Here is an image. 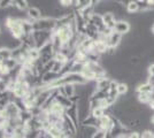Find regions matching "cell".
<instances>
[{"label": "cell", "mask_w": 154, "mask_h": 138, "mask_svg": "<svg viewBox=\"0 0 154 138\" xmlns=\"http://www.w3.org/2000/svg\"><path fill=\"white\" fill-rule=\"evenodd\" d=\"M13 6V0H0V9L1 11H8Z\"/></svg>", "instance_id": "d6986e66"}, {"label": "cell", "mask_w": 154, "mask_h": 138, "mask_svg": "<svg viewBox=\"0 0 154 138\" xmlns=\"http://www.w3.org/2000/svg\"><path fill=\"white\" fill-rule=\"evenodd\" d=\"M140 138H154V133L149 130H143L140 132Z\"/></svg>", "instance_id": "44dd1931"}, {"label": "cell", "mask_w": 154, "mask_h": 138, "mask_svg": "<svg viewBox=\"0 0 154 138\" xmlns=\"http://www.w3.org/2000/svg\"><path fill=\"white\" fill-rule=\"evenodd\" d=\"M66 116H68L70 118L77 128L81 127V122H79V118H78V106H77V104H72V106H70L69 108L66 109Z\"/></svg>", "instance_id": "3957f363"}, {"label": "cell", "mask_w": 154, "mask_h": 138, "mask_svg": "<svg viewBox=\"0 0 154 138\" xmlns=\"http://www.w3.org/2000/svg\"><path fill=\"white\" fill-rule=\"evenodd\" d=\"M59 78H61V75L57 74V72H45L43 76H42V82L44 85H52L54 82H57Z\"/></svg>", "instance_id": "52a82bcc"}, {"label": "cell", "mask_w": 154, "mask_h": 138, "mask_svg": "<svg viewBox=\"0 0 154 138\" xmlns=\"http://www.w3.org/2000/svg\"><path fill=\"white\" fill-rule=\"evenodd\" d=\"M63 68H64L63 63H60V62L54 61V65H53V68H52V72H57V74H61L62 70H63Z\"/></svg>", "instance_id": "ffe728a7"}, {"label": "cell", "mask_w": 154, "mask_h": 138, "mask_svg": "<svg viewBox=\"0 0 154 138\" xmlns=\"http://www.w3.org/2000/svg\"><path fill=\"white\" fill-rule=\"evenodd\" d=\"M26 16H28V20H30L33 23L44 17L42 9L37 6H30V8L26 11Z\"/></svg>", "instance_id": "277c9868"}, {"label": "cell", "mask_w": 154, "mask_h": 138, "mask_svg": "<svg viewBox=\"0 0 154 138\" xmlns=\"http://www.w3.org/2000/svg\"><path fill=\"white\" fill-rule=\"evenodd\" d=\"M63 89V96L68 99L72 98L74 96H76V86L74 84H66L62 86Z\"/></svg>", "instance_id": "8fae6325"}, {"label": "cell", "mask_w": 154, "mask_h": 138, "mask_svg": "<svg viewBox=\"0 0 154 138\" xmlns=\"http://www.w3.org/2000/svg\"><path fill=\"white\" fill-rule=\"evenodd\" d=\"M106 115V109H103V108H100V107H98V108H93V109H91V116H93L94 118L97 120H100V118L105 116Z\"/></svg>", "instance_id": "ac0fdd59"}, {"label": "cell", "mask_w": 154, "mask_h": 138, "mask_svg": "<svg viewBox=\"0 0 154 138\" xmlns=\"http://www.w3.org/2000/svg\"><path fill=\"white\" fill-rule=\"evenodd\" d=\"M32 36H33V39H35L36 48L39 50L40 47H43L45 44L51 41L53 32H51V31H33Z\"/></svg>", "instance_id": "7a4b0ae2"}, {"label": "cell", "mask_w": 154, "mask_h": 138, "mask_svg": "<svg viewBox=\"0 0 154 138\" xmlns=\"http://www.w3.org/2000/svg\"><path fill=\"white\" fill-rule=\"evenodd\" d=\"M57 29V20L53 17H43L33 23V31H51Z\"/></svg>", "instance_id": "6da1fadb"}, {"label": "cell", "mask_w": 154, "mask_h": 138, "mask_svg": "<svg viewBox=\"0 0 154 138\" xmlns=\"http://www.w3.org/2000/svg\"><path fill=\"white\" fill-rule=\"evenodd\" d=\"M82 76H83L84 78L86 79L88 82L96 81V75H94V72H92V69H91L88 65H85V66H84V69H83V72H82Z\"/></svg>", "instance_id": "4fadbf2b"}, {"label": "cell", "mask_w": 154, "mask_h": 138, "mask_svg": "<svg viewBox=\"0 0 154 138\" xmlns=\"http://www.w3.org/2000/svg\"><path fill=\"white\" fill-rule=\"evenodd\" d=\"M153 90L154 89L148 83H141V84H139L136 87L137 93H152Z\"/></svg>", "instance_id": "2e32d148"}, {"label": "cell", "mask_w": 154, "mask_h": 138, "mask_svg": "<svg viewBox=\"0 0 154 138\" xmlns=\"http://www.w3.org/2000/svg\"><path fill=\"white\" fill-rule=\"evenodd\" d=\"M146 83H148V84H149V85H151L154 89V76H152V75H148Z\"/></svg>", "instance_id": "cb8c5ba5"}, {"label": "cell", "mask_w": 154, "mask_h": 138, "mask_svg": "<svg viewBox=\"0 0 154 138\" xmlns=\"http://www.w3.org/2000/svg\"><path fill=\"white\" fill-rule=\"evenodd\" d=\"M125 11H127V14H129V15L139 13V6L137 4V0H130L128 6L125 7Z\"/></svg>", "instance_id": "7c38bea8"}, {"label": "cell", "mask_w": 154, "mask_h": 138, "mask_svg": "<svg viewBox=\"0 0 154 138\" xmlns=\"http://www.w3.org/2000/svg\"><path fill=\"white\" fill-rule=\"evenodd\" d=\"M132 29V26L129 23V21H117L115 24V28H114V31L120 35H127L131 31Z\"/></svg>", "instance_id": "5b68a950"}, {"label": "cell", "mask_w": 154, "mask_h": 138, "mask_svg": "<svg viewBox=\"0 0 154 138\" xmlns=\"http://www.w3.org/2000/svg\"><path fill=\"white\" fill-rule=\"evenodd\" d=\"M54 99H55V103H58V104H60L61 106H63L66 109L69 108L70 106H72V103L70 101V99H68L67 97H64V96H62V94H60L59 92H57V94H55Z\"/></svg>", "instance_id": "30bf717a"}, {"label": "cell", "mask_w": 154, "mask_h": 138, "mask_svg": "<svg viewBox=\"0 0 154 138\" xmlns=\"http://www.w3.org/2000/svg\"><path fill=\"white\" fill-rule=\"evenodd\" d=\"M47 113H52V114H54V115H57V116H60V118H62L66 115V108H64L63 106H61L60 104L58 103H53L51 106V108H50V111Z\"/></svg>", "instance_id": "9c48e42d"}, {"label": "cell", "mask_w": 154, "mask_h": 138, "mask_svg": "<svg viewBox=\"0 0 154 138\" xmlns=\"http://www.w3.org/2000/svg\"><path fill=\"white\" fill-rule=\"evenodd\" d=\"M147 72L149 75H152V76H154V65H151V66L148 67Z\"/></svg>", "instance_id": "d4e9b609"}, {"label": "cell", "mask_w": 154, "mask_h": 138, "mask_svg": "<svg viewBox=\"0 0 154 138\" xmlns=\"http://www.w3.org/2000/svg\"><path fill=\"white\" fill-rule=\"evenodd\" d=\"M122 38H123L122 35H120V33L114 31L107 38V45H108L109 48H117L119 46L121 45V43H122Z\"/></svg>", "instance_id": "8992f818"}, {"label": "cell", "mask_w": 154, "mask_h": 138, "mask_svg": "<svg viewBox=\"0 0 154 138\" xmlns=\"http://www.w3.org/2000/svg\"><path fill=\"white\" fill-rule=\"evenodd\" d=\"M15 7L20 12H26L30 8V4L28 0H15Z\"/></svg>", "instance_id": "9a60e30c"}, {"label": "cell", "mask_w": 154, "mask_h": 138, "mask_svg": "<svg viewBox=\"0 0 154 138\" xmlns=\"http://www.w3.org/2000/svg\"><path fill=\"white\" fill-rule=\"evenodd\" d=\"M103 21L105 26H106V28H108V29H112V30H114L116 22H117L116 19H115V16H114V14L110 13V12H107V13L103 14Z\"/></svg>", "instance_id": "ba28073f"}, {"label": "cell", "mask_w": 154, "mask_h": 138, "mask_svg": "<svg viewBox=\"0 0 154 138\" xmlns=\"http://www.w3.org/2000/svg\"><path fill=\"white\" fill-rule=\"evenodd\" d=\"M106 136V131H103V130H98V131L93 135V137L92 138H105Z\"/></svg>", "instance_id": "7402d4cb"}, {"label": "cell", "mask_w": 154, "mask_h": 138, "mask_svg": "<svg viewBox=\"0 0 154 138\" xmlns=\"http://www.w3.org/2000/svg\"><path fill=\"white\" fill-rule=\"evenodd\" d=\"M129 138H140V132L139 131H131L129 133Z\"/></svg>", "instance_id": "603a6c76"}, {"label": "cell", "mask_w": 154, "mask_h": 138, "mask_svg": "<svg viewBox=\"0 0 154 138\" xmlns=\"http://www.w3.org/2000/svg\"><path fill=\"white\" fill-rule=\"evenodd\" d=\"M151 33L154 36V23H153V26H152V28H151Z\"/></svg>", "instance_id": "484cf974"}, {"label": "cell", "mask_w": 154, "mask_h": 138, "mask_svg": "<svg viewBox=\"0 0 154 138\" xmlns=\"http://www.w3.org/2000/svg\"><path fill=\"white\" fill-rule=\"evenodd\" d=\"M137 100L141 105H148L151 103V93H137Z\"/></svg>", "instance_id": "e0dca14e"}, {"label": "cell", "mask_w": 154, "mask_h": 138, "mask_svg": "<svg viewBox=\"0 0 154 138\" xmlns=\"http://www.w3.org/2000/svg\"><path fill=\"white\" fill-rule=\"evenodd\" d=\"M129 85L127 83H124V82H119V84H117V87H116V92H117V94H119V97H123V96H125L127 93L129 92Z\"/></svg>", "instance_id": "5bb4252c"}]
</instances>
